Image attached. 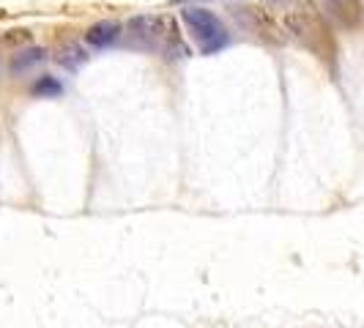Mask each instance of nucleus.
<instances>
[{
    "label": "nucleus",
    "instance_id": "obj_5",
    "mask_svg": "<svg viewBox=\"0 0 364 328\" xmlns=\"http://www.w3.org/2000/svg\"><path fill=\"white\" fill-rule=\"evenodd\" d=\"M118 38H121V25L112 22V19H102V22H96V25H91V28L85 31V41H88L91 47H96V50L115 47Z\"/></svg>",
    "mask_w": 364,
    "mask_h": 328
},
{
    "label": "nucleus",
    "instance_id": "obj_1",
    "mask_svg": "<svg viewBox=\"0 0 364 328\" xmlns=\"http://www.w3.org/2000/svg\"><path fill=\"white\" fill-rule=\"evenodd\" d=\"M127 41L132 50L164 55V58H183L186 47L178 33V22L167 14H143L132 17L127 25Z\"/></svg>",
    "mask_w": 364,
    "mask_h": 328
},
{
    "label": "nucleus",
    "instance_id": "obj_8",
    "mask_svg": "<svg viewBox=\"0 0 364 328\" xmlns=\"http://www.w3.org/2000/svg\"><path fill=\"white\" fill-rule=\"evenodd\" d=\"M31 93L38 96V99H55V96H60V93H63V85L55 80L53 74H44V77H38L36 82H33Z\"/></svg>",
    "mask_w": 364,
    "mask_h": 328
},
{
    "label": "nucleus",
    "instance_id": "obj_7",
    "mask_svg": "<svg viewBox=\"0 0 364 328\" xmlns=\"http://www.w3.org/2000/svg\"><path fill=\"white\" fill-rule=\"evenodd\" d=\"M44 60H47V50H41V47L22 50V53H17L14 60H11V74H25L28 69H33V66L44 63Z\"/></svg>",
    "mask_w": 364,
    "mask_h": 328
},
{
    "label": "nucleus",
    "instance_id": "obj_9",
    "mask_svg": "<svg viewBox=\"0 0 364 328\" xmlns=\"http://www.w3.org/2000/svg\"><path fill=\"white\" fill-rule=\"evenodd\" d=\"M176 3H192V0H176ZM195 3H200V0H195Z\"/></svg>",
    "mask_w": 364,
    "mask_h": 328
},
{
    "label": "nucleus",
    "instance_id": "obj_3",
    "mask_svg": "<svg viewBox=\"0 0 364 328\" xmlns=\"http://www.w3.org/2000/svg\"><path fill=\"white\" fill-rule=\"evenodd\" d=\"M183 22L189 28V36L195 41V47L200 50V55H217L230 44V33L222 25V19L200 6H189L181 11Z\"/></svg>",
    "mask_w": 364,
    "mask_h": 328
},
{
    "label": "nucleus",
    "instance_id": "obj_6",
    "mask_svg": "<svg viewBox=\"0 0 364 328\" xmlns=\"http://www.w3.org/2000/svg\"><path fill=\"white\" fill-rule=\"evenodd\" d=\"M85 60H88V53H85V47H82L80 41H66V44H60V50H58V63H60L63 69L77 72Z\"/></svg>",
    "mask_w": 364,
    "mask_h": 328
},
{
    "label": "nucleus",
    "instance_id": "obj_4",
    "mask_svg": "<svg viewBox=\"0 0 364 328\" xmlns=\"http://www.w3.org/2000/svg\"><path fill=\"white\" fill-rule=\"evenodd\" d=\"M323 9H326V14L337 25H343V28H359L364 19V11H362V3L359 0H323Z\"/></svg>",
    "mask_w": 364,
    "mask_h": 328
},
{
    "label": "nucleus",
    "instance_id": "obj_2",
    "mask_svg": "<svg viewBox=\"0 0 364 328\" xmlns=\"http://www.w3.org/2000/svg\"><path fill=\"white\" fill-rule=\"evenodd\" d=\"M285 28L299 44H304L310 53L326 58L331 55V36L323 17L312 9L310 3H296L285 11Z\"/></svg>",
    "mask_w": 364,
    "mask_h": 328
}]
</instances>
